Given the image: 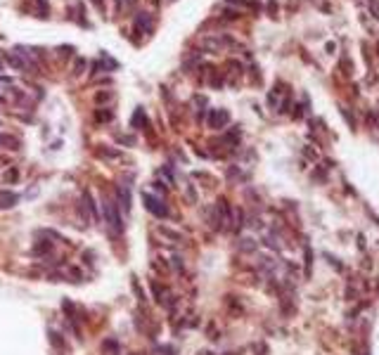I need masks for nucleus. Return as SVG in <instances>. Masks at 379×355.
<instances>
[{
	"mask_svg": "<svg viewBox=\"0 0 379 355\" xmlns=\"http://www.w3.org/2000/svg\"><path fill=\"white\" fill-rule=\"evenodd\" d=\"M142 202H145V206H147V208H150V211H152V213H154V215H159V218H163V215H168V211H166V206H163L162 202H159V199L154 197V194L145 192V194H142Z\"/></svg>",
	"mask_w": 379,
	"mask_h": 355,
	"instance_id": "obj_2",
	"label": "nucleus"
},
{
	"mask_svg": "<svg viewBox=\"0 0 379 355\" xmlns=\"http://www.w3.org/2000/svg\"><path fill=\"white\" fill-rule=\"evenodd\" d=\"M138 26H142V29H145V33H150L152 29H154V22H152V17L147 14V12H142L140 17H138Z\"/></svg>",
	"mask_w": 379,
	"mask_h": 355,
	"instance_id": "obj_6",
	"label": "nucleus"
},
{
	"mask_svg": "<svg viewBox=\"0 0 379 355\" xmlns=\"http://www.w3.org/2000/svg\"><path fill=\"white\" fill-rule=\"evenodd\" d=\"M123 2L128 5V2H133V0H119V7H123Z\"/></svg>",
	"mask_w": 379,
	"mask_h": 355,
	"instance_id": "obj_12",
	"label": "nucleus"
},
{
	"mask_svg": "<svg viewBox=\"0 0 379 355\" xmlns=\"http://www.w3.org/2000/svg\"><path fill=\"white\" fill-rule=\"evenodd\" d=\"M111 118V111H98V121H109Z\"/></svg>",
	"mask_w": 379,
	"mask_h": 355,
	"instance_id": "obj_11",
	"label": "nucleus"
},
{
	"mask_svg": "<svg viewBox=\"0 0 379 355\" xmlns=\"http://www.w3.org/2000/svg\"><path fill=\"white\" fill-rule=\"evenodd\" d=\"M0 102H2V95H0Z\"/></svg>",
	"mask_w": 379,
	"mask_h": 355,
	"instance_id": "obj_14",
	"label": "nucleus"
},
{
	"mask_svg": "<svg viewBox=\"0 0 379 355\" xmlns=\"http://www.w3.org/2000/svg\"><path fill=\"white\" fill-rule=\"evenodd\" d=\"M159 232H162V235H166V237H171V239H175V242L180 239V235H178V232H173V230H168V227H159Z\"/></svg>",
	"mask_w": 379,
	"mask_h": 355,
	"instance_id": "obj_8",
	"label": "nucleus"
},
{
	"mask_svg": "<svg viewBox=\"0 0 379 355\" xmlns=\"http://www.w3.org/2000/svg\"><path fill=\"white\" fill-rule=\"evenodd\" d=\"M19 204V194L12 192V190H2L0 192V208H12V206Z\"/></svg>",
	"mask_w": 379,
	"mask_h": 355,
	"instance_id": "obj_4",
	"label": "nucleus"
},
{
	"mask_svg": "<svg viewBox=\"0 0 379 355\" xmlns=\"http://www.w3.org/2000/svg\"><path fill=\"white\" fill-rule=\"evenodd\" d=\"M17 145H19V142L14 140L12 135H2V133H0V147H7V150H14Z\"/></svg>",
	"mask_w": 379,
	"mask_h": 355,
	"instance_id": "obj_7",
	"label": "nucleus"
},
{
	"mask_svg": "<svg viewBox=\"0 0 379 355\" xmlns=\"http://www.w3.org/2000/svg\"><path fill=\"white\" fill-rule=\"evenodd\" d=\"M102 213H105V220H107V227L111 230V235H121L123 230V223H121V213H119V206L114 199H105L102 202Z\"/></svg>",
	"mask_w": 379,
	"mask_h": 355,
	"instance_id": "obj_1",
	"label": "nucleus"
},
{
	"mask_svg": "<svg viewBox=\"0 0 379 355\" xmlns=\"http://www.w3.org/2000/svg\"><path fill=\"white\" fill-rule=\"evenodd\" d=\"M230 123V114H227L225 109H214L211 114H209V126L211 128H223Z\"/></svg>",
	"mask_w": 379,
	"mask_h": 355,
	"instance_id": "obj_3",
	"label": "nucleus"
},
{
	"mask_svg": "<svg viewBox=\"0 0 379 355\" xmlns=\"http://www.w3.org/2000/svg\"><path fill=\"white\" fill-rule=\"evenodd\" d=\"M102 159H119V152H111V150H102L100 152Z\"/></svg>",
	"mask_w": 379,
	"mask_h": 355,
	"instance_id": "obj_9",
	"label": "nucleus"
},
{
	"mask_svg": "<svg viewBox=\"0 0 379 355\" xmlns=\"http://www.w3.org/2000/svg\"><path fill=\"white\" fill-rule=\"evenodd\" d=\"M5 57H7V64L14 66V69H19V71H29V69H31V66L26 64V59H24L19 52H7Z\"/></svg>",
	"mask_w": 379,
	"mask_h": 355,
	"instance_id": "obj_5",
	"label": "nucleus"
},
{
	"mask_svg": "<svg viewBox=\"0 0 379 355\" xmlns=\"http://www.w3.org/2000/svg\"><path fill=\"white\" fill-rule=\"evenodd\" d=\"M17 178H19V171H17V168H10V171L5 173V180H12V183H14Z\"/></svg>",
	"mask_w": 379,
	"mask_h": 355,
	"instance_id": "obj_10",
	"label": "nucleus"
},
{
	"mask_svg": "<svg viewBox=\"0 0 379 355\" xmlns=\"http://www.w3.org/2000/svg\"><path fill=\"white\" fill-rule=\"evenodd\" d=\"M0 123H2V121H0Z\"/></svg>",
	"mask_w": 379,
	"mask_h": 355,
	"instance_id": "obj_15",
	"label": "nucleus"
},
{
	"mask_svg": "<svg viewBox=\"0 0 379 355\" xmlns=\"http://www.w3.org/2000/svg\"><path fill=\"white\" fill-rule=\"evenodd\" d=\"M93 2H95V5H98V7H102V0H93Z\"/></svg>",
	"mask_w": 379,
	"mask_h": 355,
	"instance_id": "obj_13",
	"label": "nucleus"
}]
</instances>
